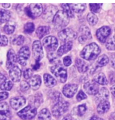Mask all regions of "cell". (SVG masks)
Listing matches in <instances>:
<instances>
[{"label":"cell","mask_w":115,"mask_h":120,"mask_svg":"<svg viewBox=\"0 0 115 120\" xmlns=\"http://www.w3.org/2000/svg\"><path fill=\"white\" fill-rule=\"evenodd\" d=\"M53 23L56 30H60L66 27L69 23V18L63 11H58L54 16Z\"/></svg>","instance_id":"2"},{"label":"cell","mask_w":115,"mask_h":120,"mask_svg":"<svg viewBox=\"0 0 115 120\" xmlns=\"http://www.w3.org/2000/svg\"><path fill=\"white\" fill-rule=\"evenodd\" d=\"M101 120H102V119H101Z\"/></svg>","instance_id":"59"},{"label":"cell","mask_w":115,"mask_h":120,"mask_svg":"<svg viewBox=\"0 0 115 120\" xmlns=\"http://www.w3.org/2000/svg\"><path fill=\"white\" fill-rule=\"evenodd\" d=\"M87 40H88V39H87L86 38H85V36L82 35H81L79 36V39H78V40H79V42L81 44H84L85 42Z\"/></svg>","instance_id":"50"},{"label":"cell","mask_w":115,"mask_h":120,"mask_svg":"<svg viewBox=\"0 0 115 120\" xmlns=\"http://www.w3.org/2000/svg\"><path fill=\"white\" fill-rule=\"evenodd\" d=\"M11 113L6 102L0 103V120H11Z\"/></svg>","instance_id":"12"},{"label":"cell","mask_w":115,"mask_h":120,"mask_svg":"<svg viewBox=\"0 0 115 120\" xmlns=\"http://www.w3.org/2000/svg\"><path fill=\"white\" fill-rule=\"evenodd\" d=\"M35 26L33 23L32 22H28L26 24L24 27V33L25 34H31L34 31Z\"/></svg>","instance_id":"34"},{"label":"cell","mask_w":115,"mask_h":120,"mask_svg":"<svg viewBox=\"0 0 115 120\" xmlns=\"http://www.w3.org/2000/svg\"><path fill=\"white\" fill-rule=\"evenodd\" d=\"M20 88H21V90L23 91H26L30 88V85H29V84L27 82L23 80V81L21 82V84H20Z\"/></svg>","instance_id":"45"},{"label":"cell","mask_w":115,"mask_h":120,"mask_svg":"<svg viewBox=\"0 0 115 120\" xmlns=\"http://www.w3.org/2000/svg\"><path fill=\"white\" fill-rule=\"evenodd\" d=\"M32 52L34 58L37 62H39L43 57V50L41 42L39 40H35L32 45Z\"/></svg>","instance_id":"8"},{"label":"cell","mask_w":115,"mask_h":120,"mask_svg":"<svg viewBox=\"0 0 115 120\" xmlns=\"http://www.w3.org/2000/svg\"><path fill=\"white\" fill-rule=\"evenodd\" d=\"M33 71L32 69L30 68L26 69V70H25V71L23 73V75L24 78L26 79H28L30 78H32V75H33Z\"/></svg>","instance_id":"42"},{"label":"cell","mask_w":115,"mask_h":120,"mask_svg":"<svg viewBox=\"0 0 115 120\" xmlns=\"http://www.w3.org/2000/svg\"><path fill=\"white\" fill-rule=\"evenodd\" d=\"M51 118V113L46 108L41 110L38 116V120H50Z\"/></svg>","instance_id":"28"},{"label":"cell","mask_w":115,"mask_h":120,"mask_svg":"<svg viewBox=\"0 0 115 120\" xmlns=\"http://www.w3.org/2000/svg\"><path fill=\"white\" fill-rule=\"evenodd\" d=\"M44 46L47 50L51 52H53L58 47V41L54 36H49L45 38L43 40Z\"/></svg>","instance_id":"10"},{"label":"cell","mask_w":115,"mask_h":120,"mask_svg":"<svg viewBox=\"0 0 115 120\" xmlns=\"http://www.w3.org/2000/svg\"><path fill=\"white\" fill-rule=\"evenodd\" d=\"M62 7L63 8V11L66 13L69 17H73L74 14L73 11L71 9L69 4H63L62 5Z\"/></svg>","instance_id":"35"},{"label":"cell","mask_w":115,"mask_h":120,"mask_svg":"<svg viewBox=\"0 0 115 120\" xmlns=\"http://www.w3.org/2000/svg\"><path fill=\"white\" fill-rule=\"evenodd\" d=\"M109 58L106 55H102L100 56L97 60L96 65L98 67H102L105 66L108 63Z\"/></svg>","instance_id":"30"},{"label":"cell","mask_w":115,"mask_h":120,"mask_svg":"<svg viewBox=\"0 0 115 120\" xmlns=\"http://www.w3.org/2000/svg\"><path fill=\"white\" fill-rule=\"evenodd\" d=\"M94 80L97 83L101 85H106L108 84V80L103 73H101L94 77Z\"/></svg>","instance_id":"29"},{"label":"cell","mask_w":115,"mask_h":120,"mask_svg":"<svg viewBox=\"0 0 115 120\" xmlns=\"http://www.w3.org/2000/svg\"><path fill=\"white\" fill-rule=\"evenodd\" d=\"M112 117L114 120H115V112H113V113L112 114Z\"/></svg>","instance_id":"58"},{"label":"cell","mask_w":115,"mask_h":120,"mask_svg":"<svg viewBox=\"0 0 115 120\" xmlns=\"http://www.w3.org/2000/svg\"><path fill=\"white\" fill-rule=\"evenodd\" d=\"M79 31L82 34V35L85 36L86 38L88 40L92 39V34H91L90 31L89 29L86 26H82L79 29Z\"/></svg>","instance_id":"31"},{"label":"cell","mask_w":115,"mask_h":120,"mask_svg":"<svg viewBox=\"0 0 115 120\" xmlns=\"http://www.w3.org/2000/svg\"><path fill=\"white\" fill-rule=\"evenodd\" d=\"M49 33V28L48 26H40L37 29L36 34L39 39H42Z\"/></svg>","instance_id":"27"},{"label":"cell","mask_w":115,"mask_h":120,"mask_svg":"<svg viewBox=\"0 0 115 120\" xmlns=\"http://www.w3.org/2000/svg\"><path fill=\"white\" fill-rule=\"evenodd\" d=\"M15 26L10 24L5 25L4 27V32L6 34L10 35L12 34L15 31Z\"/></svg>","instance_id":"38"},{"label":"cell","mask_w":115,"mask_h":120,"mask_svg":"<svg viewBox=\"0 0 115 120\" xmlns=\"http://www.w3.org/2000/svg\"><path fill=\"white\" fill-rule=\"evenodd\" d=\"M69 107V103L67 102L61 101L57 102L52 109L53 115L56 117H59L68 110Z\"/></svg>","instance_id":"4"},{"label":"cell","mask_w":115,"mask_h":120,"mask_svg":"<svg viewBox=\"0 0 115 120\" xmlns=\"http://www.w3.org/2000/svg\"><path fill=\"white\" fill-rule=\"evenodd\" d=\"M51 97L54 101L57 102V103L62 101L61 94L58 92H54L52 93L51 94Z\"/></svg>","instance_id":"40"},{"label":"cell","mask_w":115,"mask_h":120,"mask_svg":"<svg viewBox=\"0 0 115 120\" xmlns=\"http://www.w3.org/2000/svg\"><path fill=\"white\" fill-rule=\"evenodd\" d=\"M98 17L94 13H89L87 15V21L91 26H94L96 25L97 22H98Z\"/></svg>","instance_id":"32"},{"label":"cell","mask_w":115,"mask_h":120,"mask_svg":"<svg viewBox=\"0 0 115 120\" xmlns=\"http://www.w3.org/2000/svg\"><path fill=\"white\" fill-rule=\"evenodd\" d=\"M86 105L83 104V105H79V106L78 107V115L80 116H82L85 113V111H86Z\"/></svg>","instance_id":"41"},{"label":"cell","mask_w":115,"mask_h":120,"mask_svg":"<svg viewBox=\"0 0 115 120\" xmlns=\"http://www.w3.org/2000/svg\"><path fill=\"white\" fill-rule=\"evenodd\" d=\"M2 6L5 8H9L10 7V4H2Z\"/></svg>","instance_id":"56"},{"label":"cell","mask_w":115,"mask_h":120,"mask_svg":"<svg viewBox=\"0 0 115 120\" xmlns=\"http://www.w3.org/2000/svg\"><path fill=\"white\" fill-rule=\"evenodd\" d=\"M51 71L61 83H65L67 78V71L60 65L51 67Z\"/></svg>","instance_id":"3"},{"label":"cell","mask_w":115,"mask_h":120,"mask_svg":"<svg viewBox=\"0 0 115 120\" xmlns=\"http://www.w3.org/2000/svg\"><path fill=\"white\" fill-rule=\"evenodd\" d=\"M70 7L73 12L80 14L83 12L86 8V5L84 4H69Z\"/></svg>","instance_id":"26"},{"label":"cell","mask_w":115,"mask_h":120,"mask_svg":"<svg viewBox=\"0 0 115 120\" xmlns=\"http://www.w3.org/2000/svg\"><path fill=\"white\" fill-rule=\"evenodd\" d=\"M57 54H55L54 52H50L48 54V58L51 63H56L58 61Z\"/></svg>","instance_id":"39"},{"label":"cell","mask_w":115,"mask_h":120,"mask_svg":"<svg viewBox=\"0 0 115 120\" xmlns=\"http://www.w3.org/2000/svg\"><path fill=\"white\" fill-rule=\"evenodd\" d=\"M111 64L112 66L114 69H115V56H113L111 59Z\"/></svg>","instance_id":"54"},{"label":"cell","mask_w":115,"mask_h":120,"mask_svg":"<svg viewBox=\"0 0 115 120\" xmlns=\"http://www.w3.org/2000/svg\"><path fill=\"white\" fill-rule=\"evenodd\" d=\"M58 12L57 8L54 6L50 5L45 8L42 15V18L47 22L53 21L56 14Z\"/></svg>","instance_id":"9"},{"label":"cell","mask_w":115,"mask_h":120,"mask_svg":"<svg viewBox=\"0 0 115 120\" xmlns=\"http://www.w3.org/2000/svg\"><path fill=\"white\" fill-rule=\"evenodd\" d=\"M106 48L110 50H115V35L111 38L106 42Z\"/></svg>","instance_id":"33"},{"label":"cell","mask_w":115,"mask_h":120,"mask_svg":"<svg viewBox=\"0 0 115 120\" xmlns=\"http://www.w3.org/2000/svg\"><path fill=\"white\" fill-rule=\"evenodd\" d=\"M75 65L77 67L78 71L80 73H85L88 69V65L82 59H76L75 60Z\"/></svg>","instance_id":"22"},{"label":"cell","mask_w":115,"mask_h":120,"mask_svg":"<svg viewBox=\"0 0 115 120\" xmlns=\"http://www.w3.org/2000/svg\"><path fill=\"white\" fill-rule=\"evenodd\" d=\"M86 98L87 96H86V94L82 90H80L77 96H76V99H77L78 101H80L83 100V99Z\"/></svg>","instance_id":"47"},{"label":"cell","mask_w":115,"mask_h":120,"mask_svg":"<svg viewBox=\"0 0 115 120\" xmlns=\"http://www.w3.org/2000/svg\"><path fill=\"white\" fill-rule=\"evenodd\" d=\"M30 52L29 48L26 46H24L19 51L17 55V60L20 65L25 66L27 64V60L30 57Z\"/></svg>","instance_id":"7"},{"label":"cell","mask_w":115,"mask_h":120,"mask_svg":"<svg viewBox=\"0 0 115 120\" xmlns=\"http://www.w3.org/2000/svg\"><path fill=\"white\" fill-rule=\"evenodd\" d=\"M24 37L22 35L18 36L13 41V43L17 45H22L24 43Z\"/></svg>","instance_id":"43"},{"label":"cell","mask_w":115,"mask_h":120,"mask_svg":"<svg viewBox=\"0 0 115 120\" xmlns=\"http://www.w3.org/2000/svg\"><path fill=\"white\" fill-rule=\"evenodd\" d=\"M84 88L88 94L90 95L97 94L99 91L98 85L94 80L85 83L84 85Z\"/></svg>","instance_id":"13"},{"label":"cell","mask_w":115,"mask_h":120,"mask_svg":"<svg viewBox=\"0 0 115 120\" xmlns=\"http://www.w3.org/2000/svg\"><path fill=\"white\" fill-rule=\"evenodd\" d=\"M11 13L10 11L4 9H0V25L10 20Z\"/></svg>","instance_id":"25"},{"label":"cell","mask_w":115,"mask_h":120,"mask_svg":"<svg viewBox=\"0 0 115 120\" xmlns=\"http://www.w3.org/2000/svg\"><path fill=\"white\" fill-rule=\"evenodd\" d=\"M9 75L11 79L14 82H18L21 79V71L20 68L17 66H14L10 69Z\"/></svg>","instance_id":"18"},{"label":"cell","mask_w":115,"mask_h":120,"mask_svg":"<svg viewBox=\"0 0 115 120\" xmlns=\"http://www.w3.org/2000/svg\"><path fill=\"white\" fill-rule=\"evenodd\" d=\"M111 33V30L108 26H104L97 30L96 35L97 39L101 42H105L107 38L110 36Z\"/></svg>","instance_id":"11"},{"label":"cell","mask_w":115,"mask_h":120,"mask_svg":"<svg viewBox=\"0 0 115 120\" xmlns=\"http://www.w3.org/2000/svg\"><path fill=\"white\" fill-rule=\"evenodd\" d=\"M32 18L37 17L42 14L43 7L41 4H32L29 7Z\"/></svg>","instance_id":"15"},{"label":"cell","mask_w":115,"mask_h":120,"mask_svg":"<svg viewBox=\"0 0 115 120\" xmlns=\"http://www.w3.org/2000/svg\"><path fill=\"white\" fill-rule=\"evenodd\" d=\"M44 81L45 86L49 88L53 87L57 84V82L55 79L48 74H45L44 75Z\"/></svg>","instance_id":"23"},{"label":"cell","mask_w":115,"mask_h":120,"mask_svg":"<svg viewBox=\"0 0 115 120\" xmlns=\"http://www.w3.org/2000/svg\"><path fill=\"white\" fill-rule=\"evenodd\" d=\"M13 87V83L10 80L6 81L2 84L1 85V89L4 90H10Z\"/></svg>","instance_id":"37"},{"label":"cell","mask_w":115,"mask_h":120,"mask_svg":"<svg viewBox=\"0 0 115 120\" xmlns=\"http://www.w3.org/2000/svg\"><path fill=\"white\" fill-rule=\"evenodd\" d=\"M7 80V78L4 74L0 73V85L2 84L4 82H5Z\"/></svg>","instance_id":"51"},{"label":"cell","mask_w":115,"mask_h":120,"mask_svg":"<svg viewBox=\"0 0 115 120\" xmlns=\"http://www.w3.org/2000/svg\"><path fill=\"white\" fill-rule=\"evenodd\" d=\"M110 108V102L107 101H104L100 102L97 107V111L99 114H103L107 112Z\"/></svg>","instance_id":"21"},{"label":"cell","mask_w":115,"mask_h":120,"mask_svg":"<svg viewBox=\"0 0 115 120\" xmlns=\"http://www.w3.org/2000/svg\"><path fill=\"white\" fill-rule=\"evenodd\" d=\"M109 98V92L106 88H102L100 90L97 96V99L99 102H101L104 101H107Z\"/></svg>","instance_id":"24"},{"label":"cell","mask_w":115,"mask_h":120,"mask_svg":"<svg viewBox=\"0 0 115 120\" xmlns=\"http://www.w3.org/2000/svg\"><path fill=\"white\" fill-rule=\"evenodd\" d=\"M101 52V49L95 42L86 45L80 52V56L82 59L86 60L95 59Z\"/></svg>","instance_id":"1"},{"label":"cell","mask_w":115,"mask_h":120,"mask_svg":"<svg viewBox=\"0 0 115 120\" xmlns=\"http://www.w3.org/2000/svg\"><path fill=\"white\" fill-rule=\"evenodd\" d=\"M63 64L65 65L66 67H69L70 66V64H71L72 60L71 58H70L69 56H66L63 58Z\"/></svg>","instance_id":"48"},{"label":"cell","mask_w":115,"mask_h":120,"mask_svg":"<svg viewBox=\"0 0 115 120\" xmlns=\"http://www.w3.org/2000/svg\"><path fill=\"white\" fill-rule=\"evenodd\" d=\"M37 115V109L35 107L28 106L17 113V115L24 120H29Z\"/></svg>","instance_id":"5"},{"label":"cell","mask_w":115,"mask_h":120,"mask_svg":"<svg viewBox=\"0 0 115 120\" xmlns=\"http://www.w3.org/2000/svg\"><path fill=\"white\" fill-rule=\"evenodd\" d=\"M111 90L112 94L113 96L115 97V85L112 87L111 88Z\"/></svg>","instance_id":"55"},{"label":"cell","mask_w":115,"mask_h":120,"mask_svg":"<svg viewBox=\"0 0 115 120\" xmlns=\"http://www.w3.org/2000/svg\"><path fill=\"white\" fill-rule=\"evenodd\" d=\"M17 61V56L14 50L10 49L7 52L6 68L7 69H11L14 67L15 64Z\"/></svg>","instance_id":"16"},{"label":"cell","mask_w":115,"mask_h":120,"mask_svg":"<svg viewBox=\"0 0 115 120\" xmlns=\"http://www.w3.org/2000/svg\"><path fill=\"white\" fill-rule=\"evenodd\" d=\"M42 101H43V99H42V95L41 94H36V96L35 97V99H34L35 106H36L37 107H38L39 105H40L41 103L42 102Z\"/></svg>","instance_id":"44"},{"label":"cell","mask_w":115,"mask_h":120,"mask_svg":"<svg viewBox=\"0 0 115 120\" xmlns=\"http://www.w3.org/2000/svg\"><path fill=\"white\" fill-rule=\"evenodd\" d=\"M90 8L92 12L98 13L101 11L102 4H90Z\"/></svg>","instance_id":"36"},{"label":"cell","mask_w":115,"mask_h":120,"mask_svg":"<svg viewBox=\"0 0 115 120\" xmlns=\"http://www.w3.org/2000/svg\"><path fill=\"white\" fill-rule=\"evenodd\" d=\"M41 66V64H39V62H37L36 61V63L33 66V69L34 70H37L39 68V67Z\"/></svg>","instance_id":"53"},{"label":"cell","mask_w":115,"mask_h":120,"mask_svg":"<svg viewBox=\"0 0 115 120\" xmlns=\"http://www.w3.org/2000/svg\"><path fill=\"white\" fill-rule=\"evenodd\" d=\"M8 96V93L6 92H0V101L3 100H5L7 98Z\"/></svg>","instance_id":"49"},{"label":"cell","mask_w":115,"mask_h":120,"mask_svg":"<svg viewBox=\"0 0 115 120\" xmlns=\"http://www.w3.org/2000/svg\"><path fill=\"white\" fill-rule=\"evenodd\" d=\"M59 39L63 42H69L75 40L77 37V33L71 29L67 28L61 30L58 34Z\"/></svg>","instance_id":"6"},{"label":"cell","mask_w":115,"mask_h":120,"mask_svg":"<svg viewBox=\"0 0 115 120\" xmlns=\"http://www.w3.org/2000/svg\"><path fill=\"white\" fill-rule=\"evenodd\" d=\"M8 44V39L5 35L0 36V46H6Z\"/></svg>","instance_id":"46"},{"label":"cell","mask_w":115,"mask_h":120,"mask_svg":"<svg viewBox=\"0 0 115 120\" xmlns=\"http://www.w3.org/2000/svg\"><path fill=\"white\" fill-rule=\"evenodd\" d=\"M78 85L75 84H66L63 87L62 92L64 96L67 98H71L77 92Z\"/></svg>","instance_id":"14"},{"label":"cell","mask_w":115,"mask_h":120,"mask_svg":"<svg viewBox=\"0 0 115 120\" xmlns=\"http://www.w3.org/2000/svg\"><path fill=\"white\" fill-rule=\"evenodd\" d=\"M62 120H79L77 119V118H74L71 115H68L66 116L63 118Z\"/></svg>","instance_id":"52"},{"label":"cell","mask_w":115,"mask_h":120,"mask_svg":"<svg viewBox=\"0 0 115 120\" xmlns=\"http://www.w3.org/2000/svg\"><path fill=\"white\" fill-rule=\"evenodd\" d=\"M26 100L24 97L22 96L16 97L12 98L10 100V105L13 109H18L25 104Z\"/></svg>","instance_id":"17"},{"label":"cell","mask_w":115,"mask_h":120,"mask_svg":"<svg viewBox=\"0 0 115 120\" xmlns=\"http://www.w3.org/2000/svg\"><path fill=\"white\" fill-rule=\"evenodd\" d=\"M90 120H101V118L97 117H96V116H94V117H93L91 118Z\"/></svg>","instance_id":"57"},{"label":"cell","mask_w":115,"mask_h":120,"mask_svg":"<svg viewBox=\"0 0 115 120\" xmlns=\"http://www.w3.org/2000/svg\"><path fill=\"white\" fill-rule=\"evenodd\" d=\"M73 47V42L71 41L67 42L64 44L61 45L57 51V55L59 56H61L63 54L68 52Z\"/></svg>","instance_id":"20"},{"label":"cell","mask_w":115,"mask_h":120,"mask_svg":"<svg viewBox=\"0 0 115 120\" xmlns=\"http://www.w3.org/2000/svg\"><path fill=\"white\" fill-rule=\"evenodd\" d=\"M41 77L38 75H35L33 76L29 80V84L32 89L34 90H37L39 89L41 85Z\"/></svg>","instance_id":"19"}]
</instances>
